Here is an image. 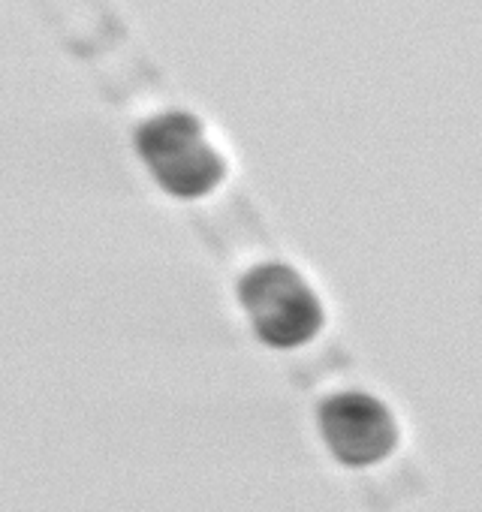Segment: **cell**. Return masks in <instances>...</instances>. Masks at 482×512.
Masks as SVG:
<instances>
[{
  "instance_id": "obj_1",
  "label": "cell",
  "mask_w": 482,
  "mask_h": 512,
  "mask_svg": "<svg viewBox=\"0 0 482 512\" xmlns=\"http://www.w3.org/2000/svg\"><path fill=\"white\" fill-rule=\"evenodd\" d=\"M136 151L157 184L178 199H199L226 175V163L208 145L202 121L184 109L142 121L136 127Z\"/></svg>"
},
{
  "instance_id": "obj_2",
  "label": "cell",
  "mask_w": 482,
  "mask_h": 512,
  "mask_svg": "<svg viewBox=\"0 0 482 512\" xmlns=\"http://www.w3.org/2000/svg\"><path fill=\"white\" fill-rule=\"evenodd\" d=\"M238 302L254 332L275 350H293L314 341L323 329V305L308 281L281 263L251 269L238 281Z\"/></svg>"
},
{
  "instance_id": "obj_3",
  "label": "cell",
  "mask_w": 482,
  "mask_h": 512,
  "mask_svg": "<svg viewBox=\"0 0 482 512\" xmlns=\"http://www.w3.org/2000/svg\"><path fill=\"white\" fill-rule=\"evenodd\" d=\"M320 431L332 455L347 467H368L398 446V425L389 407L362 392H341L320 404Z\"/></svg>"
}]
</instances>
